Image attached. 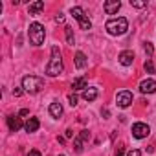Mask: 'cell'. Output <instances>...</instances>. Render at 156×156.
<instances>
[{
  "instance_id": "cell-1",
  "label": "cell",
  "mask_w": 156,
  "mask_h": 156,
  "mask_svg": "<svg viewBox=\"0 0 156 156\" xmlns=\"http://www.w3.org/2000/svg\"><path fill=\"white\" fill-rule=\"evenodd\" d=\"M62 70H64V66H62V59H61L59 46H51V57H50V62L46 66V75L57 77L59 73H62Z\"/></svg>"
},
{
  "instance_id": "cell-2",
  "label": "cell",
  "mask_w": 156,
  "mask_h": 156,
  "mask_svg": "<svg viewBox=\"0 0 156 156\" xmlns=\"http://www.w3.org/2000/svg\"><path fill=\"white\" fill-rule=\"evenodd\" d=\"M107 31L110 33V35H123V33H127V30H129V20L125 19V17H118V19H110L108 22H107Z\"/></svg>"
},
{
  "instance_id": "cell-3",
  "label": "cell",
  "mask_w": 156,
  "mask_h": 156,
  "mask_svg": "<svg viewBox=\"0 0 156 156\" xmlns=\"http://www.w3.org/2000/svg\"><path fill=\"white\" fill-rule=\"evenodd\" d=\"M22 88L24 92L37 94L44 88V81H42V77H37V75H26L22 79Z\"/></svg>"
},
{
  "instance_id": "cell-4",
  "label": "cell",
  "mask_w": 156,
  "mask_h": 156,
  "mask_svg": "<svg viewBox=\"0 0 156 156\" xmlns=\"http://www.w3.org/2000/svg\"><path fill=\"white\" fill-rule=\"evenodd\" d=\"M28 37H30V42H31L33 46H41V44L44 42V37H46L44 26H42V24H39V22H33V24H30Z\"/></svg>"
},
{
  "instance_id": "cell-5",
  "label": "cell",
  "mask_w": 156,
  "mask_h": 156,
  "mask_svg": "<svg viewBox=\"0 0 156 156\" xmlns=\"http://www.w3.org/2000/svg\"><path fill=\"white\" fill-rule=\"evenodd\" d=\"M116 103H118V107H121V108L130 107V105H132V92H129V90H121V92H118V96H116Z\"/></svg>"
},
{
  "instance_id": "cell-6",
  "label": "cell",
  "mask_w": 156,
  "mask_h": 156,
  "mask_svg": "<svg viewBox=\"0 0 156 156\" xmlns=\"http://www.w3.org/2000/svg\"><path fill=\"white\" fill-rule=\"evenodd\" d=\"M149 134H151V129H149L147 123H134V125H132V136H134V138L141 140V138H145V136H149Z\"/></svg>"
},
{
  "instance_id": "cell-7",
  "label": "cell",
  "mask_w": 156,
  "mask_h": 156,
  "mask_svg": "<svg viewBox=\"0 0 156 156\" xmlns=\"http://www.w3.org/2000/svg\"><path fill=\"white\" fill-rule=\"evenodd\" d=\"M88 138H90V132L88 130H81L79 136H75V140H73V151L75 152H81L83 145H85V141H88Z\"/></svg>"
},
{
  "instance_id": "cell-8",
  "label": "cell",
  "mask_w": 156,
  "mask_h": 156,
  "mask_svg": "<svg viewBox=\"0 0 156 156\" xmlns=\"http://www.w3.org/2000/svg\"><path fill=\"white\" fill-rule=\"evenodd\" d=\"M140 92L141 94H154L156 92V81L154 79H145L140 83Z\"/></svg>"
},
{
  "instance_id": "cell-9",
  "label": "cell",
  "mask_w": 156,
  "mask_h": 156,
  "mask_svg": "<svg viewBox=\"0 0 156 156\" xmlns=\"http://www.w3.org/2000/svg\"><path fill=\"white\" fill-rule=\"evenodd\" d=\"M103 8H105L107 15H116L119 11V8H121V2H119V0H107Z\"/></svg>"
},
{
  "instance_id": "cell-10",
  "label": "cell",
  "mask_w": 156,
  "mask_h": 156,
  "mask_svg": "<svg viewBox=\"0 0 156 156\" xmlns=\"http://www.w3.org/2000/svg\"><path fill=\"white\" fill-rule=\"evenodd\" d=\"M118 61H119L123 66H130V64L134 62V53H132L130 50H125V51H121V53H119Z\"/></svg>"
},
{
  "instance_id": "cell-11",
  "label": "cell",
  "mask_w": 156,
  "mask_h": 156,
  "mask_svg": "<svg viewBox=\"0 0 156 156\" xmlns=\"http://www.w3.org/2000/svg\"><path fill=\"white\" fill-rule=\"evenodd\" d=\"M8 125H9V130L11 132H17V130H20L24 125H22V119L19 118V116H9L8 118Z\"/></svg>"
},
{
  "instance_id": "cell-12",
  "label": "cell",
  "mask_w": 156,
  "mask_h": 156,
  "mask_svg": "<svg viewBox=\"0 0 156 156\" xmlns=\"http://www.w3.org/2000/svg\"><path fill=\"white\" fill-rule=\"evenodd\" d=\"M87 64H88L87 55H85L83 51H77V53H75V68H77V70H83V68H87Z\"/></svg>"
},
{
  "instance_id": "cell-13",
  "label": "cell",
  "mask_w": 156,
  "mask_h": 156,
  "mask_svg": "<svg viewBox=\"0 0 156 156\" xmlns=\"http://www.w3.org/2000/svg\"><path fill=\"white\" fill-rule=\"evenodd\" d=\"M42 9H44V2H42V0H37V2L30 4V8H28L30 15H37V13H41Z\"/></svg>"
},
{
  "instance_id": "cell-14",
  "label": "cell",
  "mask_w": 156,
  "mask_h": 156,
  "mask_svg": "<svg viewBox=\"0 0 156 156\" xmlns=\"http://www.w3.org/2000/svg\"><path fill=\"white\" fill-rule=\"evenodd\" d=\"M50 114H51L53 118H61V116H62V107H61L59 101H53V103L50 105Z\"/></svg>"
},
{
  "instance_id": "cell-15",
  "label": "cell",
  "mask_w": 156,
  "mask_h": 156,
  "mask_svg": "<svg viewBox=\"0 0 156 156\" xmlns=\"http://www.w3.org/2000/svg\"><path fill=\"white\" fill-rule=\"evenodd\" d=\"M39 127H41V123H39V119H37V118H30V119H28V123L24 125L26 132H35Z\"/></svg>"
},
{
  "instance_id": "cell-16",
  "label": "cell",
  "mask_w": 156,
  "mask_h": 156,
  "mask_svg": "<svg viewBox=\"0 0 156 156\" xmlns=\"http://www.w3.org/2000/svg\"><path fill=\"white\" fill-rule=\"evenodd\" d=\"M72 88H73V90H87V88H88V87H87V79H85V77L75 79V81L72 83Z\"/></svg>"
},
{
  "instance_id": "cell-17",
  "label": "cell",
  "mask_w": 156,
  "mask_h": 156,
  "mask_svg": "<svg viewBox=\"0 0 156 156\" xmlns=\"http://www.w3.org/2000/svg\"><path fill=\"white\" fill-rule=\"evenodd\" d=\"M96 98H98V88H87L83 92V99L85 101H94Z\"/></svg>"
},
{
  "instance_id": "cell-18",
  "label": "cell",
  "mask_w": 156,
  "mask_h": 156,
  "mask_svg": "<svg viewBox=\"0 0 156 156\" xmlns=\"http://www.w3.org/2000/svg\"><path fill=\"white\" fill-rule=\"evenodd\" d=\"M70 13H72V17H73L75 20H79L81 17H85V11H83V8H77V6H75V8H72V9H70Z\"/></svg>"
},
{
  "instance_id": "cell-19",
  "label": "cell",
  "mask_w": 156,
  "mask_h": 156,
  "mask_svg": "<svg viewBox=\"0 0 156 156\" xmlns=\"http://www.w3.org/2000/svg\"><path fill=\"white\" fill-rule=\"evenodd\" d=\"M77 22H79V26H81V30H90L92 28V22H90V19L85 15V17H81L79 20H77Z\"/></svg>"
},
{
  "instance_id": "cell-20",
  "label": "cell",
  "mask_w": 156,
  "mask_h": 156,
  "mask_svg": "<svg viewBox=\"0 0 156 156\" xmlns=\"http://www.w3.org/2000/svg\"><path fill=\"white\" fill-rule=\"evenodd\" d=\"M64 33H66V41H68V44H73V42H75V39H73V30H72L70 26H66V28H64Z\"/></svg>"
},
{
  "instance_id": "cell-21",
  "label": "cell",
  "mask_w": 156,
  "mask_h": 156,
  "mask_svg": "<svg viewBox=\"0 0 156 156\" xmlns=\"http://www.w3.org/2000/svg\"><path fill=\"white\" fill-rule=\"evenodd\" d=\"M130 6L138 8V9H143V8H147V2L145 0H130Z\"/></svg>"
},
{
  "instance_id": "cell-22",
  "label": "cell",
  "mask_w": 156,
  "mask_h": 156,
  "mask_svg": "<svg viewBox=\"0 0 156 156\" xmlns=\"http://www.w3.org/2000/svg\"><path fill=\"white\" fill-rule=\"evenodd\" d=\"M143 68H145V72H147V73H154V64H152V61H151V59H147V61H145Z\"/></svg>"
},
{
  "instance_id": "cell-23",
  "label": "cell",
  "mask_w": 156,
  "mask_h": 156,
  "mask_svg": "<svg viewBox=\"0 0 156 156\" xmlns=\"http://www.w3.org/2000/svg\"><path fill=\"white\" fill-rule=\"evenodd\" d=\"M143 48H145V53H147L149 57H152V53H154V48H152V44H151V42H145V44H143Z\"/></svg>"
},
{
  "instance_id": "cell-24",
  "label": "cell",
  "mask_w": 156,
  "mask_h": 156,
  "mask_svg": "<svg viewBox=\"0 0 156 156\" xmlns=\"http://www.w3.org/2000/svg\"><path fill=\"white\" fill-rule=\"evenodd\" d=\"M68 101H70L72 107H75V105H77V96H75V94H70V96H68Z\"/></svg>"
},
{
  "instance_id": "cell-25",
  "label": "cell",
  "mask_w": 156,
  "mask_h": 156,
  "mask_svg": "<svg viewBox=\"0 0 156 156\" xmlns=\"http://www.w3.org/2000/svg\"><path fill=\"white\" fill-rule=\"evenodd\" d=\"M55 22H64V15H62V13L55 15Z\"/></svg>"
},
{
  "instance_id": "cell-26",
  "label": "cell",
  "mask_w": 156,
  "mask_h": 156,
  "mask_svg": "<svg viewBox=\"0 0 156 156\" xmlns=\"http://www.w3.org/2000/svg\"><path fill=\"white\" fill-rule=\"evenodd\" d=\"M127 156H141V152H140L138 149H134V151H130V152H129Z\"/></svg>"
},
{
  "instance_id": "cell-27",
  "label": "cell",
  "mask_w": 156,
  "mask_h": 156,
  "mask_svg": "<svg viewBox=\"0 0 156 156\" xmlns=\"http://www.w3.org/2000/svg\"><path fill=\"white\" fill-rule=\"evenodd\" d=\"M28 156H42V154H41L37 149H33V151H30V154H28Z\"/></svg>"
},
{
  "instance_id": "cell-28",
  "label": "cell",
  "mask_w": 156,
  "mask_h": 156,
  "mask_svg": "<svg viewBox=\"0 0 156 156\" xmlns=\"http://www.w3.org/2000/svg\"><path fill=\"white\" fill-rule=\"evenodd\" d=\"M13 96H17V98L22 96V88H15V90H13Z\"/></svg>"
},
{
  "instance_id": "cell-29",
  "label": "cell",
  "mask_w": 156,
  "mask_h": 156,
  "mask_svg": "<svg viewBox=\"0 0 156 156\" xmlns=\"http://www.w3.org/2000/svg\"><path fill=\"white\" fill-rule=\"evenodd\" d=\"M28 114H30V110H28V108H22V110H20V116H28Z\"/></svg>"
},
{
  "instance_id": "cell-30",
  "label": "cell",
  "mask_w": 156,
  "mask_h": 156,
  "mask_svg": "<svg viewBox=\"0 0 156 156\" xmlns=\"http://www.w3.org/2000/svg\"><path fill=\"white\" fill-rule=\"evenodd\" d=\"M72 136H73V130H72V129H68V130H66V138H72Z\"/></svg>"
},
{
  "instance_id": "cell-31",
  "label": "cell",
  "mask_w": 156,
  "mask_h": 156,
  "mask_svg": "<svg viewBox=\"0 0 156 156\" xmlns=\"http://www.w3.org/2000/svg\"><path fill=\"white\" fill-rule=\"evenodd\" d=\"M116 156H123V149H118V152H116Z\"/></svg>"
},
{
  "instance_id": "cell-32",
  "label": "cell",
  "mask_w": 156,
  "mask_h": 156,
  "mask_svg": "<svg viewBox=\"0 0 156 156\" xmlns=\"http://www.w3.org/2000/svg\"><path fill=\"white\" fill-rule=\"evenodd\" d=\"M59 156H64V154H59Z\"/></svg>"
}]
</instances>
